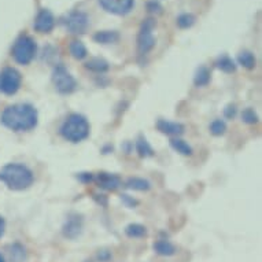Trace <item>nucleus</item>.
<instances>
[{
	"label": "nucleus",
	"mask_w": 262,
	"mask_h": 262,
	"mask_svg": "<svg viewBox=\"0 0 262 262\" xmlns=\"http://www.w3.org/2000/svg\"><path fill=\"white\" fill-rule=\"evenodd\" d=\"M157 129L163 135H168V136H176L179 138L180 135L185 132V126L180 122H174V121H168L159 118L157 121Z\"/></svg>",
	"instance_id": "13"
},
{
	"label": "nucleus",
	"mask_w": 262,
	"mask_h": 262,
	"mask_svg": "<svg viewBox=\"0 0 262 262\" xmlns=\"http://www.w3.org/2000/svg\"><path fill=\"white\" fill-rule=\"evenodd\" d=\"M55 26V17L48 9L39 10L35 18L33 29L39 33H50Z\"/></svg>",
	"instance_id": "10"
},
{
	"label": "nucleus",
	"mask_w": 262,
	"mask_h": 262,
	"mask_svg": "<svg viewBox=\"0 0 262 262\" xmlns=\"http://www.w3.org/2000/svg\"><path fill=\"white\" fill-rule=\"evenodd\" d=\"M91 125L85 117L73 113L66 117L63 124L60 125V136L70 143H80L90 136Z\"/></svg>",
	"instance_id": "3"
},
{
	"label": "nucleus",
	"mask_w": 262,
	"mask_h": 262,
	"mask_svg": "<svg viewBox=\"0 0 262 262\" xmlns=\"http://www.w3.org/2000/svg\"><path fill=\"white\" fill-rule=\"evenodd\" d=\"M147 10L150 11V13H162V6L159 5L158 2H155V0H152V2H148L147 3Z\"/></svg>",
	"instance_id": "31"
},
{
	"label": "nucleus",
	"mask_w": 262,
	"mask_h": 262,
	"mask_svg": "<svg viewBox=\"0 0 262 262\" xmlns=\"http://www.w3.org/2000/svg\"><path fill=\"white\" fill-rule=\"evenodd\" d=\"M85 69L96 74H103L110 69V64L107 60L102 59V58H92L85 63Z\"/></svg>",
	"instance_id": "16"
},
{
	"label": "nucleus",
	"mask_w": 262,
	"mask_h": 262,
	"mask_svg": "<svg viewBox=\"0 0 262 262\" xmlns=\"http://www.w3.org/2000/svg\"><path fill=\"white\" fill-rule=\"evenodd\" d=\"M62 24L70 33L82 35V33H85L88 26H90V17L84 11L73 10L62 18Z\"/></svg>",
	"instance_id": "8"
},
{
	"label": "nucleus",
	"mask_w": 262,
	"mask_h": 262,
	"mask_svg": "<svg viewBox=\"0 0 262 262\" xmlns=\"http://www.w3.org/2000/svg\"><path fill=\"white\" fill-rule=\"evenodd\" d=\"M0 262H6L5 257H3V254H2V253H0Z\"/></svg>",
	"instance_id": "34"
},
{
	"label": "nucleus",
	"mask_w": 262,
	"mask_h": 262,
	"mask_svg": "<svg viewBox=\"0 0 262 262\" xmlns=\"http://www.w3.org/2000/svg\"><path fill=\"white\" fill-rule=\"evenodd\" d=\"M210 80L211 73L210 70H209V68L203 66V64L202 66H199L198 69H196V72H195V76H193V84H195V86L201 88V86L209 85Z\"/></svg>",
	"instance_id": "18"
},
{
	"label": "nucleus",
	"mask_w": 262,
	"mask_h": 262,
	"mask_svg": "<svg viewBox=\"0 0 262 262\" xmlns=\"http://www.w3.org/2000/svg\"><path fill=\"white\" fill-rule=\"evenodd\" d=\"M52 82L55 86L56 92L60 95L73 94L77 88L76 78L69 73V70L64 68L63 64H56L52 70Z\"/></svg>",
	"instance_id": "6"
},
{
	"label": "nucleus",
	"mask_w": 262,
	"mask_h": 262,
	"mask_svg": "<svg viewBox=\"0 0 262 262\" xmlns=\"http://www.w3.org/2000/svg\"><path fill=\"white\" fill-rule=\"evenodd\" d=\"M22 76L15 68H5L0 70V92L6 96H13L19 91Z\"/></svg>",
	"instance_id": "7"
},
{
	"label": "nucleus",
	"mask_w": 262,
	"mask_h": 262,
	"mask_svg": "<svg viewBox=\"0 0 262 262\" xmlns=\"http://www.w3.org/2000/svg\"><path fill=\"white\" fill-rule=\"evenodd\" d=\"M135 147H136V152L139 154V157H142V158H150L155 154L154 148L151 147L150 143L147 142L144 136H139L136 143H135Z\"/></svg>",
	"instance_id": "19"
},
{
	"label": "nucleus",
	"mask_w": 262,
	"mask_h": 262,
	"mask_svg": "<svg viewBox=\"0 0 262 262\" xmlns=\"http://www.w3.org/2000/svg\"><path fill=\"white\" fill-rule=\"evenodd\" d=\"M237 114V107L236 104H228L227 107L224 108V117L228 118V120H233Z\"/></svg>",
	"instance_id": "29"
},
{
	"label": "nucleus",
	"mask_w": 262,
	"mask_h": 262,
	"mask_svg": "<svg viewBox=\"0 0 262 262\" xmlns=\"http://www.w3.org/2000/svg\"><path fill=\"white\" fill-rule=\"evenodd\" d=\"M94 180L96 181L98 187L106 191H116L121 187V179L120 176H117L114 173L100 172L94 177Z\"/></svg>",
	"instance_id": "12"
},
{
	"label": "nucleus",
	"mask_w": 262,
	"mask_h": 262,
	"mask_svg": "<svg viewBox=\"0 0 262 262\" xmlns=\"http://www.w3.org/2000/svg\"><path fill=\"white\" fill-rule=\"evenodd\" d=\"M5 231H6V221L5 219L0 215V239H2L3 235H5Z\"/></svg>",
	"instance_id": "33"
},
{
	"label": "nucleus",
	"mask_w": 262,
	"mask_h": 262,
	"mask_svg": "<svg viewBox=\"0 0 262 262\" xmlns=\"http://www.w3.org/2000/svg\"><path fill=\"white\" fill-rule=\"evenodd\" d=\"M157 26V21L154 18L143 19L140 29L138 33V54L140 56H146L157 44V39L154 37V29Z\"/></svg>",
	"instance_id": "5"
},
{
	"label": "nucleus",
	"mask_w": 262,
	"mask_h": 262,
	"mask_svg": "<svg viewBox=\"0 0 262 262\" xmlns=\"http://www.w3.org/2000/svg\"><path fill=\"white\" fill-rule=\"evenodd\" d=\"M215 66H217L221 72H224V73L231 74L236 72V63H235V60H233L229 55H227V54H223V55H220L219 58H217V60H215Z\"/></svg>",
	"instance_id": "17"
},
{
	"label": "nucleus",
	"mask_w": 262,
	"mask_h": 262,
	"mask_svg": "<svg viewBox=\"0 0 262 262\" xmlns=\"http://www.w3.org/2000/svg\"><path fill=\"white\" fill-rule=\"evenodd\" d=\"M99 5L104 11L114 15H126L132 11L135 0H99Z\"/></svg>",
	"instance_id": "9"
},
{
	"label": "nucleus",
	"mask_w": 262,
	"mask_h": 262,
	"mask_svg": "<svg viewBox=\"0 0 262 262\" xmlns=\"http://www.w3.org/2000/svg\"><path fill=\"white\" fill-rule=\"evenodd\" d=\"M35 181V174L26 165L10 162L0 169V183L11 191L28 189Z\"/></svg>",
	"instance_id": "2"
},
{
	"label": "nucleus",
	"mask_w": 262,
	"mask_h": 262,
	"mask_svg": "<svg viewBox=\"0 0 262 262\" xmlns=\"http://www.w3.org/2000/svg\"><path fill=\"white\" fill-rule=\"evenodd\" d=\"M94 40L99 44H114L120 40L117 30H99L94 35Z\"/></svg>",
	"instance_id": "14"
},
{
	"label": "nucleus",
	"mask_w": 262,
	"mask_h": 262,
	"mask_svg": "<svg viewBox=\"0 0 262 262\" xmlns=\"http://www.w3.org/2000/svg\"><path fill=\"white\" fill-rule=\"evenodd\" d=\"M209 129H210V134L213 136H223L227 130V124L223 120H214L210 124Z\"/></svg>",
	"instance_id": "27"
},
{
	"label": "nucleus",
	"mask_w": 262,
	"mask_h": 262,
	"mask_svg": "<svg viewBox=\"0 0 262 262\" xmlns=\"http://www.w3.org/2000/svg\"><path fill=\"white\" fill-rule=\"evenodd\" d=\"M39 114L29 103L9 104L0 114V122L13 132H29L37 126Z\"/></svg>",
	"instance_id": "1"
},
{
	"label": "nucleus",
	"mask_w": 262,
	"mask_h": 262,
	"mask_svg": "<svg viewBox=\"0 0 262 262\" xmlns=\"http://www.w3.org/2000/svg\"><path fill=\"white\" fill-rule=\"evenodd\" d=\"M121 201L124 203L125 206L129 207V209H134L139 205V202L136 199H134L132 196H129V195H121Z\"/></svg>",
	"instance_id": "30"
},
{
	"label": "nucleus",
	"mask_w": 262,
	"mask_h": 262,
	"mask_svg": "<svg viewBox=\"0 0 262 262\" xmlns=\"http://www.w3.org/2000/svg\"><path fill=\"white\" fill-rule=\"evenodd\" d=\"M242 120H243V122H246V124H249V125L257 124L258 122L257 113L254 112L251 107L245 108V110L242 112Z\"/></svg>",
	"instance_id": "28"
},
{
	"label": "nucleus",
	"mask_w": 262,
	"mask_h": 262,
	"mask_svg": "<svg viewBox=\"0 0 262 262\" xmlns=\"http://www.w3.org/2000/svg\"><path fill=\"white\" fill-rule=\"evenodd\" d=\"M69 51L74 59H77V60L85 59L86 56H88V50H86L84 43L80 41V40H73V41L70 43Z\"/></svg>",
	"instance_id": "20"
},
{
	"label": "nucleus",
	"mask_w": 262,
	"mask_h": 262,
	"mask_svg": "<svg viewBox=\"0 0 262 262\" xmlns=\"http://www.w3.org/2000/svg\"><path fill=\"white\" fill-rule=\"evenodd\" d=\"M77 179L81 183H91V181H94V176H92V173H78Z\"/></svg>",
	"instance_id": "32"
},
{
	"label": "nucleus",
	"mask_w": 262,
	"mask_h": 262,
	"mask_svg": "<svg viewBox=\"0 0 262 262\" xmlns=\"http://www.w3.org/2000/svg\"><path fill=\"white\" fill-rule=\"evenodd\" d=\"M237 62H239L241 66H243L247 70H253L255 68V64H257V59H255L253 52L246 51V50L237 55Z\"/></svg>",
	"instance_id": "23"
},
{
	"label": "nucleus",
	"mask_w": 262,
	"mask_h": 262,
	"mask_svg": "<svg viewBox=\"0 0 262 262\" xmlns=\"http://www.w3.org/2000/svg\"><path fill=\"white\" fill-rule=\"evenodd\" d=\"M125 233L129 237H143L147 235V229L142 224H129L128 227L125 228Z\"/></svg>",
	"instance_id": "25"
},
{
	"label": "nucleus",
	"mask_w": 262,
	"mask_h": 262,
	"mask_svg": "<svg viewBox=\"0 0 262 262\" xmlns=\"http://www.w3.org/2000/svg\"><path fill=\"white\" fill-rule=\"evenodd\" d=\"M62 231H63V235L66 237H69V239H76L82 231L81 215L77 214V213L70 214L69 217H68V220H66V223H64Z\"/></svg>",
	"instance_id": "11"
},
{
	"label": "nucleus",
	"mask_w": 262,
	"mask_h": 262,
	"mask_svg": "<svg viewBox=\"0 0 262 262\" xmlns=\"http://www.w3.org/2000/svg\"><path fill=\"white\" fill-rule=\"evenodd\" d=\"M7 254L11 262H25L26 261V250L19 243H11L7 246Z\"/></svg>",
	"instance_id": "15"
},
{
	"label": "nucleus",
	"mask_w": 262,
	"mask_h": 262,
	"mask_svg": "<svg viewBox=\"0 0 262 262\" xmlns=\"http://www.w3.org/2000/svg\"><path fill=\"white\" fill-rule=\"evenodd\" d=\"M170 147H172L173 150L179 152L181 155H185V157H188V155H192V147L189 146L188 143L183 140L180 138H173L170 139Z\"/></svg>",
	"instance_id": "21"
},
{
	"label": "nucleus",
	"mask_w": 262,
	"mask_h": 262,
	"mask_svg": "<svg viewBox=\"0 0 262 262\" xmlns=\"http://www.w3.org/2000/svg\"><path fill=\"white\" fill-rule=\"evenodd\" d=\"M37 54V44L35 39L28 35H21L11 47V56L18 64H29Z\"/></svg>",
	"instance_id": "4"
},
{
	"label": "nucleus",
	"mask_w": 262,
	"mask_h": 262,
	"mask_svg": "<svg viewBox=\"0 0 262 262\" xmlns=\"http://www.w3.org/2000/svg\"><path fill=\"white\" fill-rule=\"evenodd\" d=\"M195 21H196V17L191 13H183L176 18V24L180 29H188L193 26Z\"/></svg>",
	"instance_id": "26"
},
{
	"label": "nucleus",
	"mask_w": 262,
	"mask_h": 262,
	"mask_svg": "<svg viewBox=\"0 0 262 262\" xmlns=\"http://www.w3.org/2000/svg\"><path fill=\"white\" fill-rule=\"evenodd\" d=\"M125 187L129 189H134V191H148L151 188V183L142 179V177H130L125 183Z\"/></svg>",
	"instance_id": "22"
},
{
	"label": "nucleus",
	"mask_w": 262,
	"mask_h": 262,
	"mask_svg": "<svg viewBox=\"0 0 262 262\" xmlns=\"http://www.w3.org/2000/svg\"><path fill=\"white\" fill-rule=\"evenodd\" d=\"M154 250L155 253L159 254V255H173V254L176 253V247L170 243L169 241H158L154 243Z\"/></svg>",
	"instance_id": "24"
}]
</instances>
